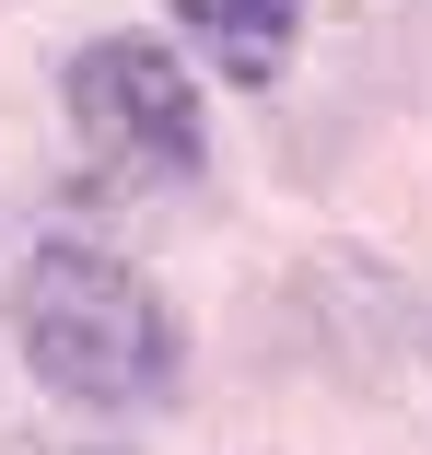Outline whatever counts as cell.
I'll return each mask as SVG.
<instances>
[{"instance_id": "3", "label": "cell", "mask_w": 432, "mask_h": 455, "mask_svg": "<svg viewBox=\"0 0 432 455\" xmlns=\"http://www.w3.org/2000/svg\"><path fill=\"white\" fill-rule=\"evenodd\" d=\"M176 24L211 47L222 82H281L292 36H304V0H176Z\"/></svg>"}, {"instance_id": "1", "label": "cell", "mask_w": 432, "mask_h": 455, "mask_svg": "<svg viewBox=\"0 0 432 455\" xmlns=\"http://www.w3.org/2000/svg\"><path fill=\"white\" fill-rule=\"evenodd\" d=\"M12 339L36 362V386L70 409H140L176 386V315L106 245H36L12 292Z\"/></svg>"}, {"instance_id": "2", "label": "cell", "mask_w": 432, "mask_h": 455, "mask_svg": "<svg viewBox=\"0 0 432 455\" xmlns=\"http://www.w3.org/2000/svg\"><path fill=\"white\" fill-rule=\"evenodd\" d=\"M59 106H70V140L94 152V188H176L211 152L199 82L176 70L164 36H94L59 70Z\"/></svg>"}]
</instances>
